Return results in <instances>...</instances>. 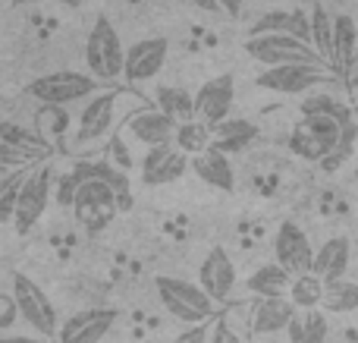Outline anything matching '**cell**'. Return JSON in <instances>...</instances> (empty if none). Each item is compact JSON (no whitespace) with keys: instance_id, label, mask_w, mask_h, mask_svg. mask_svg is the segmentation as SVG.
I'll use <instances>...</instances> for the list:
<instances>
[{"instance_id":"14","label":"cell","mask_w":358,"mask_h":343,"mask_svg":"<svg viewBox=\"0 0 358 343\" xmlns=\"http://www.w3.org/2000/svg\"><path fill=\"white\" fill-rule=\"evenodd\" d=\"M120 321L117 309H82L60 325V343H101Z\"/></svg>"},{"instance_id":"7","label":"cell","mask_w":358,"mask_h":343,"mask_svg":"<svg viewBox=\"0 0 358 343\" xmlns=\"http://www.w3.org/2000/svg\"><path fill=\"white\" fill-rule=\"evenodd\" d=\"M120 211V199L110 189V183L101 176H88L82 180L79 195L73 202V214L88 233H101L113 220V214Z\"/></svg>"},{"instance_id":"32","label":"cell","mask_w":358,"mask_h":343,"mask_svg":"<svg viewBox=\"0 0 358 343\" xmlns=\"http://www.w3.org/2000/svg\"><path fill=\"white\" fill-rule=\"evenodd\" d=\"M0 142H3V145H13V148L31 151V155L44 158V161H48V155L54 151L48 139H41L38 132H29L25 126H16V123H3V126H0Z\"/></svg>"},{"instance_id":"29","label":"cell","mask_w":358,"mask_h":343,"mask_svg":"<svg viewBox=\"0 0 358 343\" xmlns=\"http://www.w3.org/2000/svg\"><path fill=\"white\" fill-rule=\"evenodd\" d=\"M69 123H73V117H69L66 107H57V104H41L35 111V132L41 139H48L50 145L57 142V139H63L69 132Z\"/></svg>"},{"instance_id":"3","label":"cell","mask_w":358,"mask_h":343,"mask_svg":"<svg viewBox=\"0 0 358 343\" xmlns=\"http://www.w3.org/2000/svg\"><path fill=\"white\" fill-rule=\"evenodd\" d=\"M155 290H157V300L164 302V309L189 328L208 325L217 312L214 309L217 302L204 293L201 284H192V281H182V277H170V274H157Z\"/></svg>"},{"instance_id":"9","label":"cell","mask_w":358,"mask_h":343,"mask_svg":"<svg viewBox=\"0 0 358 343\" xmlns=\"http://www.w3.org/2000/svg\"><path fill=\"white\" fill-rule=\"evenodd\" d=\"M50 186H54V174H50V164H38L25 174L22 192H19V205H16V218H13V227L16 233H29L38 220L44 218L50 202Z\"/></svg>"},{"instance_id":"25","label":"cell","mask_w":358,"mask_h":343,"mask_svg":"<svg viewBox=\"0 0 358 343\" xmlns=\"http://www.w3.org/2000/svg\"><path fill=\"white\" fill-rule=\"evenodd\" d=\"M255 139V126L248 120H236L229 117L227 123L214 126V148L223 155H236V151H245Z\"/></svg>"},{"instance_id":"41","label":"cell","mask_w":358,"mask_h":343,"mask_svg":"<svg viewBox=\"0 0 358 343\" xmlns=\"http://www.w3.org/2000/svg\"><path fill=\"white\" fill-rule=\"evenodd\" d=\"M346 79H349V85H358V54H355L352 66H349V69H346Z\"/></svg>"},{"instance_id":"33","label":"cell","mask_w":358,"mask_h":343,"mask_svg":"<svg viewBox=\"0 0 358 343\" xmlns=\"http://www.w3.org/2000/svg\"><path fill=\"white\" fill-rule=\"evenodd\" d=\"M29 170H19V174H6L0 183V220H13L16 218V205H19V192H22V183Z\"/></svg>"},{"instance_id":"36","label":"cell","mask_w":358,"mask_h":343,"mask_svg":"<svg viewBox=\"0 0 358 343\" xmlns=\"http://www.w3.org/2000/svg\"><path fill=\"white\" fill-rule=\"evenodd\" d=\"M19 318H22V312H19L16 296H13V293H3V296H0V331L10 334L13 325H16Z\"/></svg>"},{"instance_id":"45","label":"cell","mask_w":358,"mask_h":343,"mask_svg":"<svg viewBox=\"0 0 358 343\" xmlns=\"http://www.w3.org/2000/svg\"><path fill=\"white\" fill-rule=\"evenodd\" d=\"M355 186H358V167H355Z\"/></svg>"},{"instance_id":"8","label":"cell","mask_w":358,"mask_h":343,"mask_svg":"<svg viewBox=\"0 0 358 343\" xmlns=\"http://www.w3.org/2000/svg\"><path fill=\"white\" fill-rule=\"evenodd\" d=\"M10 293L16 296L19 312H22V321L29 328H35L41 337H50V334H60V325H57V309L50 302V296L38 287L31 277H25L22 271H13V284Z\"/></svg>"},{"instance_id":"28","label":"cell","mask_w":358,"mask_h":343,"mask_svg":"<svg viewBox=\"0 0 358 343\" xmlns=\"http://www.w3.org/2000/svg\"><path fill=\"white\" fill-rule=\"evenodd\" d=\"M324 290L327 284L311 271V274L302 277H292V287H289V302L299 309V312H311V309H321L324 306Z\"/></svg>"},{"instance_id":"10","label":"cell","mask_w":358,"mask_h":343,"mask_svg":"<svg viewBox=\"0 0 358 343\" xmlns=\"http://www.w3.org/2000/svg\"><path fill=\"white\" fill-rule=\"evenodd\" d=\"M330 82L327 66H308V63H292V66H267L255 76V85L277 94H308L311 88Z\"/></svg>"},{"instance_id":"17","label":"cell","mask_w":358,"mask_h":343,"mask_svg":"<svg viewBox=\"0 0 358 343\" xmlns=\"http://www.w3.org/2000/svg\"><path fill=\"white\" fill-rule=\"evenodd\" d=\"M198 284L214 302H227L236 287V265L223 246H214L198 265Z\"/></svg>"},{"instance_id":"31","label":"cell","mask_w":358,"mask_h":343,"mask_svg":"<svg viewBox=\"0 0 358 343\" xmlns=\"http://www.w3.org/2000/svg\"><path fill=\"white\" fill-rule=\"evenodd\" d=\"M334 16L324 6H311V44L327 66H334Z\"/></svg>"},{"instance_id":"35","label":"cell","mask_w":358,"mask_h":343,"mask_svg":"<svg viewBox=\"0 0 358 343\" xmlns=\"http://www.w3.org/2000/svg\"><path fill=\"white\" fill-rule=\"evenodd\" d=\"M54 195H57V202H60L63 208H73V202H76V195H79V186H82V180H79V174L76 170H69V174H63L60 180L54 183Z\"/></svg>"},{"instance_id":"43","label":"cell","mask_w":358,"mask_h":343,"mask_svg":"<svg viewBox=\"0 0 358 343\" xmlns=\"http://www.w3.org/2000/svg\"><path fill=\"white\" fill-rule=\"evenodd\" d=\"M57 4H63V6H82V0H57Z\"/></svg>"},{"instance_id":"24","label":"cell","mask_w":358,"mask_h":343,"mask_svg":"<svg viewBox=\"0 0 358 343\" xmlns=\"http://www.w3.org/2000/svg\"><path fill=\"white\" fill-rule=\"evenodd\" d=\"M155 107H161L167 117H173L176 123H189L195 117V94L182 85H161L155 92Z\"/></svg>"},{"instance_id":"30","label":"cell","mask_w":358,"mask_h":343,"mask_svg":"<svg viewBox=\"0 0 358 343\" xmlns=\"http://www.w3.org/2000/svg\"><path fill=\"white\" fill-rule=\"evenodd\" d=\"M330 315H349L358 312V284L343 277V281H330L324 290V306Z\"/></svg>"},{"instance_id":"39","label":"cell","mask_w":358,"mask_h":343,"mask_svg":"<svg viewBox=\"0 0 358 343\" xmlns=\"http://www.w3.org/2000/svg\"><path fill=\"white\" fill-rule=\"evenodd\" d=\"M217 4H220L223 13H229V16H239V10H242V4H245V0H217Z\"/></svg>"},{"instance_id":"18","label":"cell","mask_w":358,"mask_h":343,"mask_svg":"<svg viewBox=\"0 0 358 343\" xmlns=\"http://www.w3.org/2000/svg\"><path fill=\"white\" fill-rule=\"evenodd\" d=\"M261 35H292L299 41L311 44V16H305L302 10H271L252 25L248 38H261Z\"/></svg>"},{"instance_id":"16","label":"cell","mask_w":358,"mask_h":343,"mask_svg":"<svg viewBox=\"0 0 358 343\" xmlns=\"http://www.w3.org/2000/svg\"><path fill=\"white\" fill-rule=\"evenodd\" d=\"M170 54L167 38H142V41L126 48V82L138 85V82H151L164 69Z\"/></svg>"},{"instance_id":"44","label":"cell","mask_w":358,"mask_h":343,"mask_svg":"<svg viewBox=\"0 0 358 343\" xmlns=\"http://www.w3.org/2000/svg\"><path fill=\"white\" fill-rule=\"evenodd\" d=\"M10 4H13V6H25V4H29V0H10Z\"/></svg>"},{"instance_id":"26","label":"cell","mask_w":358,"mask_h":343,"mask_svg":"<svg viewBox=\"0 0 358 343\" xmlns=\"http://www.w3.org/2000/svg\"><path fill=\"white\" fill-rule=\"evenodd\" d=\"M327 315L321 309H311V312H299L292 318L286 337H289V343H327Z\"/></svg>"},{"instance_id":"12","label":"cell","mask_w":358,"mask_h":343,"mask_svg":"<svg viewBox=\"0 0 358 343\" xmlns=\"http://www.w3.org/2000/svg\"><path fill=\"white\" fill-rule=\"evenodd\" d=\"M179 123L173 117L161 111V107H138V111L126 113L123 132H129L138 145L145 148H157V145H173L176 142Z\"/></svg>"},{"instance_id":"4","label":"cell","mask_w":358,"mask_h":343,"mask_svg":"<svg viewBox=\"0 0 358 343\" xmlns=\"http://www.w3.org/2000/svg\"><path fill=\"white\" fill-rule=\"evenodd\" d=\"M107 85H101L92 73H73V69H57V73L38 76L35 82L25 85V94L35 98L38 104H79V101H92L94 94H101Z\"/></svg>"},{"instance_id":"22","label":"cell","mask_w":358,"mask_h":343,"mask_svg":"<svg viewBox=\"0 0 358 343\" xmlns=\"http://www.w3.org/2000/svg\"><path fill=\"white\" fill-rule=\"evenodd\" d=\"M192 174L201 183H208V186L223 189V192L236 189V174H233V164H229V155H223L217 148H208L204 155L192 158Z\"/></svg>"},{"instance_id":"40","label":"cell","mask_w":358,"mask_h":343,"mask_svg":"<svg viewBox=\"0 0 358 343\" xmlns=\"http://www.w3.org/2000/svg\"><path fill=\"white\" fill-rule=\"evenodd\" d=\"M192 4H195L198 10H208V13H217V10H220V4H217V0H192Z\"/></svg>"},{"instance_id":"1","label":"cell","mask_w":358,"mask_h":343,"mask_svg":"<svg viewBox=\"0 0 358 343\" xmlns=\"http://www.w3.org/2000/svg\"><path fill=\"white\" fill-rule=\"evenodd\" d=\"M352 120L355 117L340 120V117H330V113H305L289 136V151L296 158H302V161L327 164L336 155V148H340L346 123H352Z\"/></svg>"},{"instance_id":"11","label":"cell","mask_w":358,"mask_h":343,"mask_svg":"<svg viewBox=\"0 0 358 343\" xmlns=\"http://www.w3.org/2000/svg\"><path fill=\"white\" fill-rule=\"evenodd\" d=\"M315 252L311 239L296 220H283L273 233V262L286 268L292 277H302L315 271Z\"/></svg>"},{"instance_id":"34","label":"cell","mask_w":358,"mask_h":343,"mask_svg":"<svg viewBox=\"0 0 358 343\" xmlns=\"http://www.w3.org/2000/svg\"><path fill=\"white\" fill-rule=\"evenodd\" d=\"M305 113H330V117L349 120L352 117V107H346L343 101H336L334 94H305L302 98V117Z\"/></svg>"},{"instance_id":"38","label":"cell","mask_w":358,"mask_h":343,"mask_svg":"<svg viewBox=\"0 0 358 343\" xmlns=\"http://www.w3.org/2000/svg\"><path fill=\"white\" fill-rule=\"evenodd\" d=\"M210 343H242V337L227 325V321H214V334H210Z\"/></svg>"},{"instance_id":"15","label":"cell","mask_w":358,"mask_h":343,"mask_svg":"<svg viewBox=\"0 0 358 343\" xmlns=\"http://www.w3.org/2000/svg\"><path fill=\"white\" fill-rule=\"evenodd\" d=\"M189 167L192 158L182 155L176 145H157V148H145L138 176L145 186H167V183H176Z\"/></svg>"},{"instance_id":"21","label":"cell","mask_w":358,"mask_h":343,"mask_svg":"<svg viewBox=\"0 0 358 343\" xmlns=\"http://www.w3.org/2000/svg\"><path fill=\"white\" fill-rule=\"evenodd\" d=\"M292 287V274L286 268H280L277 262H267L261 268H255L245 281V290L255 300H286Z\"/></svg>"},{"instance_id":"27","label":"cell","mask_w":358,"mask_h":343,"mask_svg":"<svg viewBox=\"0 0 358 343\" xmlns=\"http://www.w3.org/2000/svg\"><path fill=\"white\" fill-rule=\"evenodd\" d=\"M176 148L182 155L195 158V155H204L208 148H214V130L201 120H189V123H179L176 130Z\"/></svg>"},{"instance_id":"13","label":"cell","mask_w":358,"mask_h":343,"mask_svg":"<svg viewBox=\"0 0 358 343\" xmlns=\"http://www.w3.org/2000/svg\"><path fill=\"white\" fill-rule=\"evenodd\" d=\"M236 101V82L229 73H220L214 79L201 82V88L195 92V117L201 123H208L210 130L229 120V111H233Z\"/></svg>"},{"instance_id":"23","label":"cell","mask_w":358,"mask_h":343,"mask_svg":"<svg viewBox=\"0 0 358 343\" xmlns=\"http://www.w3.org/2000/svg\"><path fill=\"white\" fill-rule=\"evenodd\" d=\"M334 69L336 73L346 76V69L352 66L355 54H358V29H355V19L340 13L334 16Z\"/></svg>"},{"instance_id":"37","label":"cell","mask_w":358,"mask_h":343,"mask_svg":"<svg viewBox=\"0 0 358 343\" xmlns=\"http://www.w3.org/2000/svg\"><path fill=\"white\" fill-rule=\"evenodd\" d=\"M210 334H214V325H192L185 331H179L170 343H210Z\"/></svg>"},{"instance_id":"5","label":"cell","mask_w":358,"mask_h":343,"mask_svg":"<svg viewBox=\"0 0 358 343\" xmlns=\"http://www.w3.org/2000/svg\"><path fill=\"white\" fill-rule=\"evenodd\" d=\"M126 101V94L120 88H104L101 94H94L92 101H85V107L79 111V126H76V139L73 148H92L101 145V139L110 136V130L117 126L120 117V104Z\"/></svg>"},{"instance_id":"19","label":"cell","mask_w":358,"mask_h":343,"mask_svg":"<svg viewBox=\"0 0 358 343\" xmlns=\"http://www.w3.org/2000/svg\"><path fill=\"white\" fill-rule=\"evenodd\" d=\"M299 315V309L286 300H258L252 306V334L258 337H271V334H280V331H289L292 318Z\"/></svg>"},{"instance_id":"20","label":"cell","mask_w":358,"mask_h":343,"mask_svg":"<svg viewBox=\"0 0 358 343\" xmlns=\"http://www.w3.org/2000/svg\"><path fill=\"white\" fill-rule=\"evenodd\" d=\"M349 258H352V243L346 237H330L321 243V249L315 252V274L324 284L343 281L349 271Z\"/></svg>"},{"instance_id":"42","label":"cell","mask_w":358,"mask_h":343,"mask_svg":"<svg viewBox=\"0 0 358 343\" xmlns=\"http://www.w3.org/2000/svg\"><path fill=\"white\" fill-rule=\"evenodd\" d=\"M0 343H41V340H35V337H16V334H6Z\"/></svg>"},{"instance_id":"6","label":"cell","mask_w":358,"mask_h":343,"mask_svg":"<svg viewBox=\"0 0 358 343\" xmlns=\"http://www.w3.org/2000/svg\"><path fill=\"white\" fill-rule=\"evenodd\" d=\"M245 54L255 63L267 66H292V63H308V66H327L321 60L311 44L299 41L292 35H261V38H248L245 41Z\"/></svg>"},{"instance_id":"2","label":"cell","mask_w":358,"mask_h":343,"mask_svg":"<svg viewBox=\"0 0 358 343\" xmlns=\"http://www.w3.org/2000/svg\"><path fill=\"white\" fill-rule=\"evenodd\" d=\"M85 63H88V73L107 88H117L120 79H126V50L123 41H120L117 29L113 22L101 13L94 19L92 31H88V41H85Z\"/></svg>"}]
</instances>
